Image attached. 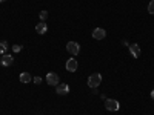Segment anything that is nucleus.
<instances>
[{
    "label": "nucleus",
    "mask_w": 154,
    "mask_h": 115,
    "mask_svg": "<svg viewBox=\"0 0 154 115\" xmlns=\"http://www.w3.org/2000/svg\"><path fill=\"white\" fill-rule=\"evenodd\" d=\"M100 83H102V75L99 72H94V74H91V75L88 77V86L91 87V89L97 87Z\"/></svg>",
    "instance_id": "nucleus-1"
},
{
    "label": "nucleus",
    "mask_w": 154,
    "mask_h": 115,
    "mask_svg": "<svg viewBox=\"0 0 154 115\" xmlns=\"http://www.w3.org/2000/svg\"><path fill=\"white\" fill-rule=\"evenodd\" d=\"M105 108H106V111H109V112H117V111L120 109V105H119L117 100L106 98V100H105Z\"/></svg>",
    "instance_id": "nucleus-2"
},
{
    "label": "nucleus",
    "mask_w": 154,
    "mask_h": 115,
    "mask_svg": "<svg viewBox=\"0 0 154 115\" xmlns=\"http://www.w3.org/2000/svg\"><path fill=\"white\" fill-rule=\"evenodd\" d=\"M66 51L71 54V55H79L80 52V45L77 42H68L66 43Z\"/></svg>",
    "instance_id": "nucleus-3"
},
{
    "label": "nucleus",
    "mask_w": 154,
    "mask_h": 115,
    "mask_svg": "<svg viewBox=\"0 0 154 115\" xmlns=\"http://www.w3.org/2000/svg\"><path fill=\"white\" fill-rule=\"evenodd\" d=\"M59 75L56 74V72H48L46 74V83L49 84V86H57L59 84Z\"/></svg>",
    "instance_id": "nucleus-4"
},
{
    "label": "nucleus",
    "mask_w": 154,
    "mask_h": 115,
    "mask_svg": "<svg viewBox=\"0 0 154 115\" xmlns=\"http://www.w3.org/2000/svg\"><path fill=\"white\" fill-rule=\"evenodd\" d=\"M56 94L57 95H68L69 94V86L66 83H59L56 86Z\"/></svg>",
    "instance_id": "nucleus-5"
},
{
    "label": "nucleus",
    "mask_w": 154,
    "mask_h": 115,
    "mask_svg": "<svg viewBox=\"0 0 154 115\" xmlns=\"http://www.w3.org/2000/svg\"><path fill=\"white\" fill-rule=\"evenodd\" d=\"M12 63H14V58H12V55H9V54H3L2 58H0V65L5 66V68L11 66Z\"/></svg>",
    "instance_id": "nucleus-6"
},
{
    "label": "nucleus",
    "mask_w": 154,
    "mask_h": 115,
    "mask_svg": "<svg viewBox=\"0 0 154 115\" xmlns=\"http://www.w3.org/2000/svg\"><path fill=\"white\" fill-rule=\"evenodd\" d=\"M93 37L96 38V40H103V38L106 37V31L103 28H96L93 31Z\"/></svg>",
    "instance_id": "nucleus-7"
},
{
    "label": "nucleus",
    "mask_w": 154,
    "mask_h": 115,
    "mask_svg": "<svg viewBox=\"0 0 154 115\" xmlns=\"http://www.w3.org/2000/svg\"><path fill=\"white\" fill-rule=\"evenodd\" d=\"M77 68H79V63H77L75 58H69V60L66 61V71H68V72H75Z\"/></svg>",
    "instance_id": "nucleus-8"
},
{
    "label": "nucleus",
    "mask_w": 154,
    "mask_h": 115,
    "mask_svg": "<svg viewBox=\"0 0 154 115\" xmlns=\"http://www.w3.org/2000/svg\"><path fill=\"white\" fill-rule=\"evenodd\" d=\"M46 31H48V26H46V23H45V22L37 23V26H35V32H37V34L43 35V34H46Z\"/></svg>",
    "instance_id": "nucleus-9"
},
{
    "label": "nucleus",
    "mask_w": 154,
    "mask_h": 115,
    "mask_svg": "<svg viewBox=\"0 0 154 115\" xmlns=\"http://www.w3.org/2000/svg\"><path fill=\"white\" fill-rule=\"evenodd\" d=\"M130 48V52H131V55L134 57V58H139V55H140V48H139V45H130L128 46Z\"/></svg>",
    "instance_id": "nucleus-10"
},
{
    "label": "nucleus",
    "mask_w": 154,
    "mask_h": 115,
    "mask_svg": "<svg viewBox=\"0 0 154 115\" xmlns=\"http://www.w3.org/2000/svg\"><path fill=\"white\" fill-rule=\"evenodd\" d=\"M19 78H20V81H22V83H29V81L32 80V77H31V74H29V72H22Z\"/></svg>",
    "instance_id": "nucleus-11"
},
{
    "label": "nucleus",
    "mask_w": 154,
    "mask_h": 115,
    "mask_svg": "<svg viewBox=\"0 0 154 115\" xmlns=\"http://www.w3.org/2000/svg\"><path fill=\"white\" fill-rule=\"evenodd\" d=\"M8 49V43L6 42H0V54H5Z\"/></svg>",
    "instance_id": "nucleus-12"
},
{
    "label": "nucleus",
    "mask_w": 154,
    "mask_h": 115,
    "mask_svg": "<svg viewBox=\"0 0 154 115\" xmlns=\"http://www.w3.org/2000/svg\"><path fill=\"white\" fill-rule=\"evenodd\" d=\"M38 17H40V22H45V20L48 19V11H40Z\"/></svg>",
    "instance_id": "nucleus-13"
},
{
    "label": "nucleus",
    "mask_w": 154,
    "mask_h": 115,
    "mask_svg": "<svg viewBox=\"0 0 154 115\" xmlns=\"http://www.w3.org/2000/svg\"><path fill=\"white\" fill-rule=\"evenodd\" d=\"M148 12L149 14H154V0H151L149 5H148Z\"/></svg>",
    "instance_id": "nucleus-14"
},
{
    "label": "nucleus",
    "mask_w": 154,
    "mask_h": 115,
    "mask_svg": "<svg viewBox=\"0 0 154 115\" xmlns=\"http://www.w3.org/2000/svg\"><path fill=\"white\" fill-rule=\"evenodd\" d=\"M12 51H14V52H20V51H22V45H14V46H12Z\"/></svg>",
    "instance_id": "nucleus-15"
},
{
    "label": "nucleus",
    "mask_w": 154,
    "mask_h": 115,
    "mask_svg": "<svg viewBox=\"0 0 154 115\" xmlns=\"http://www.w3.org/2000/svg\"><path fill=\"white\" fill-rule=\"evenodd\" d=\"M32 80H34V83H35V84H40V83H42V77H34Z\"/></svg>",
    "instance_id": "nucleus-16"
},
{
    "label": "nucleus",
    "mask_w": 154,
    "mask_h": 115,
    "mask_svg": "<svg viewBox=\"0 0 154 115\" xmlns=\"http://www.w3.org/2000/svg\"><path fill=\"white\" fill-rule=\"evenodd\" d=\"M151 98L154 100V89H152V91H151Z\"/></svg>",
    "instance_id": "nucleus-17"
},
{
    "label": "nucleus",
    "mask_w": 154,
    "mask_h": 115,
    "mask_svg": "<svg viewBox=\"0 0 154 115\" xmlns=\"http://www.w3.org/2000/svg\"><path fill=\"white\" fill-rule=\"evenodd\" d=\"M3 2H5V0H0V3H3Z\"/></svg>",
    "instance_id": "nucleus-18"
}]
</instances>
